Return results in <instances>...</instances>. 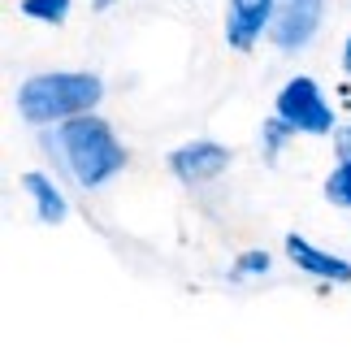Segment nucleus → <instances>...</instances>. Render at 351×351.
Segmentation results:
<instances>
[{
    "label": "nucleus",
    "mask_w": 351,
    "mask_h": 351,
    "mask_svg": "<svg viewBox=\"0 0 351 351\" xmlns=\"http://www.w3.org/2000/svg\"><path fill=\"white\" fill-rule=\"evenodd\" d=\"M22 13L35 22H65L70 18V0H22Z\"/></svg>",
    "instance_id": "9"
},
{
    "label": "nucleus",
    "mask_w": 351,
    "mask_h": 351,
    "mask_svg": "<svg viewBox=\"0 0 351 351\" xmlns=\"http://www.w3.org/2000/svg\"><path fill=\"white\" fill-rule=\"evenodd\" d=\"M321 18H326V0H278L269 39H274L282 52H300L308 39L317 35Z\"/></svg>",
    "instance_id": "4"
},
{
    "label": "nucleus",
    "mask_w": 351,
    "mask_h": 351,
    "mask_svg": "<svg viewBox=\"0 0 351 351\" xmlns=\"http://www.w3.org/2000/svg\"><path fill=\"white\" fill-rule=\"evenodd\" d=\"M343 70L351 74V35H347V44H343Z\"/></svg>",
    "instance_id": "14"
},
{
    "label": "nucleus",
    "mask_w": 351,
    "mask_h": 351,
    "mask_svg": "<svg viewBox=\"0 0 351 351\" xmlns=\"http://www.w3.org/2000/svg\"><path fill=\"white\" fill-rule=\"evenodd\" d=\"M334 152H339V165L351 169V126H339V130H334Z\"/></svg>",
    "instance_id": "13"
},
{
    "label": "nucleus",
    "mask_w": 351,
    "mask_h": 351,
    "mask_svg": "<svg viewBox=\"0 0 351 351\" xmlns=\"http://www.w3.org/2000/svg\"><path fill=\"white\" fill-rule=\"evenodd\" d=\"M57 147H61V160L70 165V173L87 191L104 186L109 178H117L126 169V147L117 143L113 126L96 113L87 117H74V121H61L57 126Z\"/></svg>",
    "instance_id": "1"
},
{
    "label": "nucleus",
    "mask_w": 351,
    "mask_h": 351,
    "mask_svg": "<svg viewBox=\"0 0 351 351\" xmlns=\"http://www.w3.org/2000/svg\"><path fill=\"white\" fill-rule=\"evenodd\" d=\"M274 117H282L295 134H334L339 126H334V109L326 104V96H321V83L317 78H291L287 87L278 91V100H274Z\"/></svg>",
    "instance_id": "3"
},
{
    "label": "nucleus",
    "mask_w": 351,
    "mask_h": 351,
    "mask_svg": "<svg viewBox=\"0 0 351 351\" xmlns=\"http://www.w3.org/2000/svg\"><path fill=\"white\" fill-rule=\"evenodd\" d=\"M252 274H269V252H243L230 265V278H252Z\"/></svg>",
    "instance_id": "12"
},
{
    "label": "nucleus",
    "mask_w": 351,
    "mask_h": 351,
    "mask_svg": "<svg viewBox=\"0 0 351 351\" xmlns=\"http://www.w3.org/2000/svg\"><path fill=\"white\" fill-rule=\"evenodd\" d=\"M278 0H230V18H226V39L239 52H252L269 26H274Z\"/></svg>",
    "instance_id": "6"
},
{
    "label": "nucleus",
    "mask_w": 351,
    "mask_h": 351,
    "mask_svg": "<svg viewBox=\"0 0 351 351\" xmlns=\"http://www.w3.org/2000/svg\"><path fill=\"white\" fill-rule=\"evenodd\" d=\"M22 186L31 191V199H35V213H39V221L44 226H61L65 221V213H70V204H65V195L57 191V182L52 178H44V173H22Z\"/></svg>",
    "instance_id": "8"
},
{
    "label": "nucleus",
    "mask_w": 351,
    "mask_h": 351,
    "mask_svg": "<svg viewBox=\"0 0 351 351\" xmlns=\"http://www.w3.org/2000/svg\"><path fill=\"white\" fill-rule=\"evenodd\" d=\"M287 256L295 261V269H304V274H313L321 282H351V261L313 247L304 234H287Z\"/></svg>",
    "instance_id": "7"
},
{
    "label": "nucleus",
    "mask_w": 351,
    "mask_h": 351,
    "mask_svg": "<svg viewBox=\"0 0 351 351\" xmlns=\"http://www.w3.org/2000/svg\"><path fill=\"white\" fill-rule=\"evenodd\" d=\"M287 134H295V130H291L282 117H269V121H265V134H261V139H265V160L278 156V147L287 143Z\"/></svg>",
    "instance_id": "11"
},
{
    "label": "nucleus",
    "mask_w": 351,
    "mask_h": 351,
    "mask_svg": "<svg viewBox=\"0 0 351 351\" xmlns=\"http://www.w3.org/2000/svg\"><path fill=\"white\" fill-rule=\"evenodd\" d=\"M326 199L334 208H351V169L347 165H334L330 178H326Z\"/></svg>",
    "instance_id": "10"
},
{
    "label": "nucleus",
    "mask_w": 351,
    "mask_h": 351,
    "mask_svg": "<svg viewBox=\"0 0 351 351\" xmlns=\"http://www.w3.org/2000/svg\"><path fill=\"white\" fill-rule=\"evenodd\" d=\"M104 87L96 74H78V70H61V74H35L26 78L18 91V113L31 126H48V121H74L87 117L100 104Z\"/></svg>",
    "instance_id": "2"
},
{
    "label": "nucleus",
    "mask_w": 351,
    "mask_h": 351,
    "mask_svg": "<svg viewBox=\"0 0 351 351\" xmlns=\"http://www.w3.org/2000/svg\"><path fill=\"white\" fill-rule=\"evenodd\" d=\"M169 169L178 173L182 182H208V178H217V173L230 169V152H226L221 143H213V139H195V143H182V147H173L169 152Z\"/></svg>",
    "instance_id": "5"
}]
</instances>
